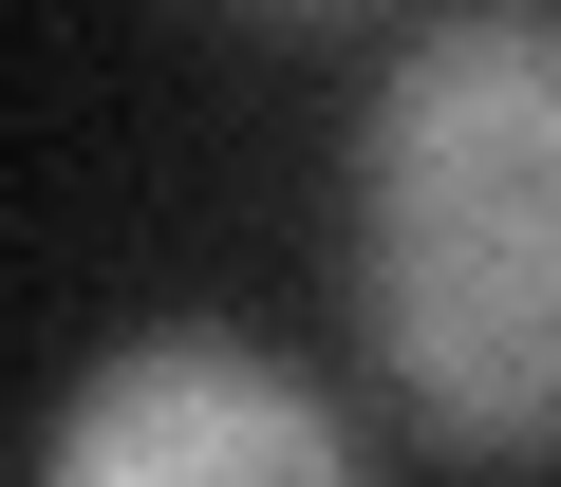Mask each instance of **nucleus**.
<instances>
[{
	"label": "nucleus",
	"mask_w": 561,
	"mask_h": 487,
	"mask_svg": "<svg viewBox=\"0 0 561 487\" xmlns=\"http://www.w3.org/2000/svg\"><path fill=\"white\" fill-rule=\"evenodd\" d=\"M38 487H356V431L280 375L262 338L169 319V338H113V356L57 394Z\"/></svg>",
	"instance_id": "nucleus-2"
},
{
	"label": "nucleus",
	"mask_w": 561,
	"mask_h": 487,
	"mask_svg": "<svg viewBox=\"0 0 561 487\" xmlns=\"http://www.w3.org/2000/svg\"><path fill=\"white\" fill-rule=\"evenodd\" d=\"M356 338L412 431L561 450V0H468L356 113Z\"/></svg>",
	"instance_id": "nucleus-1"
},
{
	"label": "nucleus",
	"mask_w": 561,
	"mask_h": 487,
	"mask_svg": "<svg viewBox=\"0 0 561 487\" xmlns=\"http://www.w3.org/2000/svg\"><path fill=\"white\" fill-rule=\"evenodd\" d=\"M243 20H356V0H243Z\"/></svg>",
	"instance_id": "nucleus-3"
}]
</instances>
